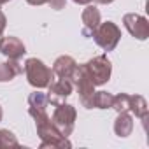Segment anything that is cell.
I'll list each match as a JSON object with an SVG mask.
<instances>
[{
  "mask_svg": "<svg viewBox=\"0 0 149 149\" xmlns=\"http://www.w3.org/2000/svg\"><path fill=\"white\" fill-rule=\"evenodd\" d=\"M91 37L95 39V42L104 49V51H114L119 39H121V30L116 23L112 21H105V23H100L95 32L91 33Z\"/></svg>",
  "mask_w": 149,
  "mask_h": 149,
  "instance_id": "cell-4",
  "label": "cell"
},
{
  "mask_svg": "<svg viewBox=\"0 0 149 149\" xmlns=\"http://www.w3.org/2000/svg\"><path fill=\"white\" fill-rule=\"evenodd\" d=\"M74 2H76V4H79V6H88V4L91 2V0H74Z\"/></svg>",
  "mask_w": 149,
  "mask_h": 149,
  "instance_id": "cell-22",
  "label": "cell"
},
{
  "mask_svg": "<svg viewBox=\"0 0 149 149\" xmlns=\"http://www.w3.org/2000/svg\"><path fill=\"white\" fill-rule=\"evenodd\" d=\"M76 118H77L76 107L63 102V104L56 105L51 121H53V125L60 130V133H61L63 137H68V135L74 132V126H76Z\"/></svg>",
  "mask_w": 149,
  "mask_h": 149,
  "instance_id": "cell-5",
  "label": "cell"
},
{
  "mask_svg": "<svg viewBox=\"0 0 149 149\" xmlns=\"http://www.w3.org/2000/svg\"><path fill=\"white\" fill-rule=\"evenodd\" d=\"M9 2V0H0V6H2V4H7Z\"/></svg>",
  "mask_w": 149,
  "mask_h": 149,
  "instance_id": "cell-25",
  "label": "cell"
},
{
  "mask_svg": "<svg viewBox=\"0 0 149 149\" xmlns=\"http://www.w3.org/2000/svg\"><path fill=\"white\" fill-rule=\"evenodd\" d=\"M21 72H23V65L18 60H9V61L0 63V83L13 81Z\"/></svg>",
  "mask_w": 149,
  "mask_h": 149,
  "instance_id": "cell-13",
  "label": "cell"
},
{
  "mask_svg": "<svg viewBox=\"0 0 149 149\" xmlns=\"http://www.w3.org/2000/svg\"><path fill=\"white\" fill-rule=\"evenodd\" d=\"M81 19H83V25H84L83 33H84L86 37H91V33L95 32V28L100 25V11H98L95 6L88 4V6H86V9L83 11Z\"/></svg>",
  "mask_w": 149,
  "mask_h": 149,
  "instance_id": "cell-11",
  "label": "cell"
},
{
  "mask_svg": "<svg viewBox=\"0 0 149 149\" xmlns=\"http://www.w3.org/2000/svg\"><path fill=\"white\" fill-rule=\"evenodd\" d=\"M128 102H130V95L126 93H119L112 98V107L116 112H123V111H128ZM130 112V111H128Z\"/></svg>",
  "mask_w": 149,
  "mask_h": 149,
  "instance_id": "cell-18",
  "label": "cell"
},
{
  "mask_svg": "<svg viewBox=\"0 0 149 149\" xmlns=\"http://www.w3.org/2000/svg\"><path fill=\"white\" fill-rule=\"evenodd\" d=\"M49 90H47V102L51 104V105H60V104H63L65 102V98H68L70 97V93H72V90H74V84H72V81L70 79H58V81H53L49 86H47Z\"/></svg>",
  "mask_w": 149,
  "mask_h": 149,
  "instance_id": "cell-8",
  "label": "cell"
},
{
  "mask_svg": "<svg viewBox=\"0 0 149 149\" xmlns=\"http://www.w3.org/2000/svg\"><path fill=\"white\" fill-rule=\"evenodd\" d=\"M26 2H28L30 6H42V4H47L49 0H26Z\"/></svg>",
  "mask_w": 149,
  "mask_h": 149,
  "instance_id": "cell-21",
  "label": "cell"
},
{
  "mask_svg": "<svg viewBox=\"0 0 149 149\" xmlns=\"http://www.w3.org/2000/svg\"><path fill=\"white\" fill-rule=\"evenodd\" d=\"M25 74H26L28 83L37 90L47 88L53 83V77H54L53 70L47 68L44 65V61H40L37 58H28L25 61Z\"/></svg>",
  "mask_w": 149,
  "mask_h": 149,
  "instance_id": "cell-3",
  "label": "cell"
},
{
  "mask_svg": "<svg viewBox=\"0 0 149 149\" xmlns=\"http://www.w3.org/2000/svg\"><path fill=\"white\" fill-rule=\"evenodd\" d=\"M133 130V118H132V112L128 111H123V112H118V118L114 121V133L118 137H128Z\"/></svg>",
  "mask_w": 149,
  "mask_h": 149,
  "instance_id": "cell-12",
  "label": "cell"
},
{
  "mask_svg": "<svg viewBox=\"0 0 149 149\" xmlns=\"http://www.w3.org/2000/svg\"><path fill=\"white\" fill-rule=\"evenodd\" d=\"M47 4L51 6V9L60 11V9H63V7H65V0H49Z\"/></svg>",
  "mask_w": 149,
  "mask_h": 149,
  "instance_id": "cell-19",
  "label": "cell"
},
{
  "mask_svg": "<svg viewBox=\"0 0 149 149\" xmlns=\"http://www.w3.org/2000/svg\"><path fill=\"white\" fill-rule=\"evenodd\" d=\"M112 98H114V95H111L107 91H95L93 107L95 109H111L112 107Z\"/></svg>",
  "mask_w": 149,
  "mask_h": 149,
  "instance_id": "cell-15",
  "label": "cell"
},
{
  "mask_svg": "<svg viewBox=\"0 0 149 149\" xmlns=\"http://www.w3.org/2000/svg\"><path fill=\"white\" fill-rule=\"evenodd\" d=\"M6 25H7V19H6V14L0 11V39H2V33L6 30Z\"/></svg>",
  "mask_w": 149,
  "mask_h": 149,
  "instance_id": "cell-20",
  "label": "cell"
},
{
  "mask_svg": "<svg viewBox=\"0 0 149 149\" xmlns=\"http://www.w3.org/2000/svg\"><path fill=\"white\" fill-rule=\"evenodd\" d=\"M28 114L35 119V128H37V135L40 139L42 149L44 147H70L72 146L68 142V137H63L60 133V130L53 125L51 118L47 116V111L28 107Z\"/></svg>",
  "mask_w": 149,
  "mask_h": 149,
  "instance_id": "cell-1",
  "label": "cell"
},
{
  "mask_svg": "<svg viewBox=\"0 0 149 149\" xmlns=\"http://www.w3.org/2000/svg\"><path fill=\"white\" fill-rule=\"evenodd\" d=\"M0 53L6 54L9 60H19L26 53V49L18 37H2L0 39Z\"/></svg>",
  "mask_w": 149,
  "mask_h": 149,
  "instance_id": "cell-9",
  "label": "cell"
},
{
  "mask_svg": "<svg viewBox=\"0 0 149 149\" xmlns=\"http://www.w3.org/2000/svg\"><path fill=\"white\" fill-rule=\"evenodd\" d=\"M76 67H77L76 60H74L72 56L63 54V56H60V58L54 60V63H53V74L58 76V77H61V79H70L74 70H76Z\"/></svg>",
  "mask_w": 149,
  "mask_h": 149,
  "instance_id": "cell-10",
  "label": "cell"
},
{
  "mask_svg": "<svg viewBox=\"0 0 149 149\" xmlns=\"http://www.w3.org/2000/svg\"><path fill=\"white\" fill-rule=\"evenodd\" d=\"M2 116H4V111H2V107H0V121H2Z\"/></svg>",
  "mask_w": 149,
  "mask_h": 149,
  "instance_id": "cell-24",
  "label": "cell"
},
{
  "mask_svg": "<svg viewBox=\"0 0 149 149\" xmlns=\"http://www.w3.org/2000/svg\"><path fill=\"white\" fill-rule=\"evenodd\" d=\"M47 97L46 93H40V91H33L30 93L28 97V107L30 109H40V111H46L47 109Z\"/></svg>",
  "mask_w": 149,
  "mask_h": 149,
  "instance_id": "cell-16",
  "label": "cell"
},
{
  "mask_svg": "<svg viewBox=\"0 0 149 149\" xmlns=\"http://www.w3.org/2000/svg\"><path fill=\"white\" fill-rule=\"evenodd\" d=\"M84 67H86V70H88V74H90V77H91L95 86H102L111 79L112 65H111V61H109V58L105 54L95 56L93 60L86 61Z\"/></svg>",
  "mask_w": 149,
  "mask_h": 149,
  "instance_id": "cell-6",
  "label": "cell"
},
{
  "mask_svg": "<svg viewBox=\"0 0 149 149\" xmlns=\"http://www.w3.org/2000/svg\"><path fill=\"white\" fill-rule=\"evenodd\" d=\"M72 84L76 86L77 93H79V102L83 107L86 109H93V95H95V84L90 77V74L86 70L84 65H77L74 70L72 77H70Z\"/></svg>",
  "mask_w": 149,
  "mask_h": 149,
  "instance_id": "cell-2",
  "label": "cell"
},
{
  "mask_svg": "<svg viewBox=\"0 0 149 149\" xmlns=\"http://www.w3.org/2000/svg\"><path fill=\"white\" fill-rule=\"evenodd\" d=\"M128 111L132 114H135L137 118H140L142 123H144V126L147 125V104H146L144 97H140V95H130Z\"/></svg>",
  "mask_w": 149,
  "mask_h": 149,
  "instance_id": "cell-14",
  "label": "cell"
},
{
  "mask_svg": "<svg viewBox=\"0 0 149 149\" xmlns=\"http://www.w3.org/2000/svg\"><path fill=\"white\" fill-rule=\"evenodd\" d=\"M95 2H97V4H112L114 0H95Z\"/></svg>",
  "mask_w": 149,
  "mask_h": 149,
  "instance_id": "cell-23",
  "label": "cell"
},
{
  "mask_svg": "<svg viewBox=\"0 0 149 149\" xmlns=\"http://www.w3.org/2000/svg\"><path fill=\"white\" fill-rule=\"evenodd\" d=\"M123 23H125V28L130 32L132 37H135L139 40H146L149 37V21L144 16L130 13V14L123 16Z\"/></svg>",
  "mask_w": 149,
  "mask_h": 149,
  "instance_id": "cell-7",
  "label": "cell"
},
{
  "mask_svg": "<svg viewBox=\"0 0 149 149\" xmlns=\"http://www.w3.org/2000/svg\"><path fill=\"white\" fill-rule=\"evenodd\" d=\"M19 142L16 135L9 130H0V147H18Z\"/></svg>",
  "mask_w": 149,
  "mask_h": 149,
  "instance_id": "cell-17",
  "label": "cell"
}]
</instances>
